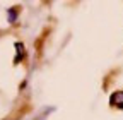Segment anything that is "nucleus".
I'll list each match as a JSON object with an SVG mask.
<instances>
[{"instance_id": "1", "label": "nucleus", "mask_w": 123, "mask_h": 120, "mask_svg": "<svg viewBox=\"0 0 123 120\" xmlns=\"http://www.w3.org/2000/svg\"><path fill=\"white\" fill-rule=\"evenodd\" d=\"M110 103L116 108H123V91H116L110 96Z\"/></svg>"}, {"instance_id": "2", "label": "nucleus", "mask_w": 123, "mask_h": 120, "mask_svg": "<svg viewBox=\"0 0 123 120\" xmlns=\"http://www.w3.org/2000/svg\"><path fill=\"white\" fill-rule=\"evenodd\" d=\"M15 48H17V57H15V60H14V62L15 64H19L21 62V60H22V57H24V47H22V43H15Z\"/></svg>"}, {"instance_id": "3", "label": "nucleus", "mask_w": 123, "mask_h": 120, "mask_svg": "<svg viewBox=\"0 0 123 120\" xmlns=\"http://www.w3.org/2000/svg\"><path fill=\"white\" fill-rule=\"evenodd\" d=\"M15 19H17V10H15V9H9V22L14 24Z\"/></svg>"}]
</instances>
